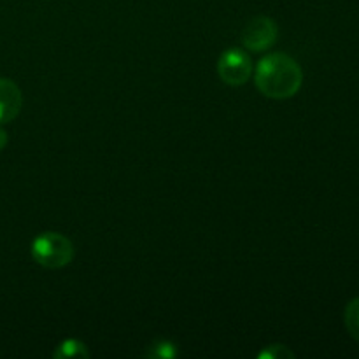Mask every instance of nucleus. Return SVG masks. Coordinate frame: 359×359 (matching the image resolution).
<instances>
[{"label": "nucleus", "mask_w": 359, "mask_h": 359, "mask_svg": "<svg viewBox=\"0 0 359 359\" xmlns=\"http://www.w3.org/2000/svg\"><path fill=\"white\" fill-rule=\"evenodd\" d=\"M23 107V95L14 81L0 77V125L11 123Z\"/></svg>", "instance_id": "39448f33"}, {"label": "nucleus", "mask_w": 359, "mask_h": 359, "mask_svg": "<svg viewBox=\"0 0 359 359\" xmlns=\"http://www.w3.org/2000/svg\"><path fill=\"white\" fill-rule=\"evenodd\" d=\"M255 81L265 97L283 100L298 93L304 83V72L291 56L284 53H272L259 60Z\"/></svg>", "instance_id": "f257e3e1"}, {"label": "nucleus", "mask_w": 359, "mask_h": 359, "mask_svg": "<svg viewBox=\"0 0 359 359\" xmlns=\"http://www.w3.org/2000/svg\"><path fill=\"white\" fill-rule=\"evenodd\" d=\"M277 41L276 21L266 16H256L242 30V44L251 51H265Z\"/></svg>", "instance_id": "20e7f679"}, {"label": "nucleus", "mask_w": 359, "mask_h": 359, "mask_svg": "<svg viewBox=\"0 0 359 359\" xmlns=\"http://www.w3.org/2000/svg\"><path fill=\"white\" fill-rule=\"evenodd\" d=\"M251 58H249L248 53H244L242 49H226V51L219 56V62H217V74H219L221 81H224V83L230 84V86H241V84L248 83V79L251 77Z\"/></svg>", "instance_id": "7ed1b4c3"}, {"label": "nucleus", "mask_w": 359, "mask_h": 359, "mask_svg": "<svg viewBox=\"0 0 359 359\" xmlns=\"http://www.w3.org/2000/svg\"><path fill=\"white\" fill-rule=\"evenodd\" d=\"M55 358H88L90 356V351L86 349V346H84L81 340H76V339H69L65 340V342H62L58 346V349L55 351Z\"/></svg>", "instance_id": "423d86ee"}, {"label": "nucleus", "mask_w": 359, "mask_h": 359, "mask_svg": "<svg viewBox=\"0 0 359 359\" xmlns=\"http://www.w3.org/2000/svg\"><path fill=\"white\" fill-rule=\"evenodd\" d=\"M258 358H269V359H291L294 358V353L291 349H287L283 344H272V346L266 347L265 351L259 353Z\"/></svg>", "instance_id": "1a4fd4ad"}, {"label": "nucleus", "mask_w": 359, "mask_h": 359, "mask_svg": "<svg viewBox=\"0 0 359 359\" xmlns=\"http://www.w3.org/2000/svg\"><path fill=\"white\" fill-rule=\"evenodd\" d=\"M344 321H346V328L349 335L359 342V297L347 304Z\"/></svg>", "instance_id": "0eeeda50"}, {"label": "nucleus", "mask_w": 359, "mask_h": 359, "mask_svg": "<svg viewBox=\"0 0 359 359\" xmlns=\"http://www.w3.org/2000/svg\"><path fill=\"white\" fill-rule=\"evenodd\" d=\"M6 146H7V133H6V130L0 126V151H2Z\"/></svg>", "instance_id": "9d476101"}, {"label": "nucleus", "mask_w": 359, "mask_h": 359, "mask_svg": "<svg viewBox=\"0 0 359 359\" xmlns=\"http://www.w3.org/2000/svg\"><path fill=\"white\" fill-rule=\"evenodd\" d=\"M32 256L44 269H63L72 262L74 245L65 235L56 233V231H46L32 242Z\"/></svg>", "instance_id": "f03ea898"}, {"label": "nucleus", "mask_w": 359, "mask_h": 359, "mask_svg": "<svg viewBox=\"0 0 359 359\" xmlns=\"http://www.w3.org/2000/svg\"><path fill=\"white\" fill-rule=\"evenodd\" d=\"M146 354L151 358H175L179 354V351L168 340H158V342L151 344Z\"/></svg>", "instance_id": "6e6552de"}]
</instances>
